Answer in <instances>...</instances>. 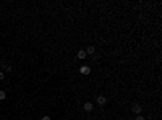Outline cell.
<instances>
[{
    "instance_id": "obj_7",
    "label": "cell",
    "mask_w": 162,
    "mask_h": 120,
    "mask_svg": "<svg viewBox=\"0 0 162 120\" xmlns=\"http://www.w3.org/2000/svg\"><path fill=\"white\" fill-rule=\"evenodd\" d=\"M76 57L80 58V60H83V58H86V52H84V51H78Z\"/></svg>"
},
{
    "instance_id": "obj_11",
    "label": "cell",
    "mask_w": 162,
    "mask_h": 120,
    "mask_svg": "<svg viewBox=\"0 0 162 120\" xmlns=\"http://www.w3.org/2000/svg\"><path fill=\"white\" fill-rule=\"evenodd\" d=\"M41 120H50V117H42Z\"/></svg>"
},
{
    "instance_id": "obj_9",
    "label": "cell",
    "mask_w": 162,
    "mask_h": 120,
    "mask_svg": "<svg viewBox=\"0 0 162 120\" xmlns=\"http://www.w3.org/2000/svg\"><path fill=\"white\" fill-rule=\"evenodd\" d=\"M135 120H144V117L141 115V114H139V115H136V119H135Z\"/></svg>"
},
{
    "instance_id": "obj_1",
    "label": "cell",
    "mask_w": 162,
    "mask_h": 120,
    "mask_svg": "<svg viewBox=\"0 0 162 120\" xmlns=\"http://www.w3.org/2000/svg\"><path fill=\"white\" fill-rule=\"evenodd\" d=\"M131 110H133V114H136V115H139V114H141V110H143V107H141V104H133V107H131Z\"/></svg>"
},
{
    "instance_id": "obj_6",
    "label": "cell",
    "mask_w": 162,
    "mask_h": 120,
    "mask_svg": "<svg viewBox=\"0 0 162 120\" xmlns=\"http://www.w3.org/2000/svg\"><path fill=\"white\" fill-rule=\"evenodd\" d=\"M2 68H3L5 71H12V65H8L7 62H2Z\"/></svg>"
},
{
    "instance_id": "obj_5",
    "label": "cell",
    "mask_w": 162,
    "mask_h": 120,
    "mask_svg": "<svg viewBox=\"0 0 162 120\" xmlns=\"http://www.w3.org/2000/svg\"><path fill=\"white\" fill-rule=\"evenodd\" d=\"M86 55H94V52H96V47L94 46H88V49H86Z\"/></svg>"
},
{
    "instance_id": "obj_4",
    "label": "cell",
    "mask_w": 162,
    "mask_h": 120,
    "mask_svg": "<svg viewBox=\"0 0 162 120\" xmlns=\"http://www.w3.org/2000/svg\"><path fill=\"white\" fill-rule=\"evenodd\" d=\"M83 109H84L86 112H91V110L94 109V104H93V102H86V104L83 105Z\"/></svg>"
},
{
    "instance_id": "obj_8",
    "label": "cell",
    "mask_w": 162,
    "mask_h": 120,
    "mask_svg": "<svg viewBox=\"0 0 162 120\" xmlns=\"http://www.w3.org/2000/svg\"><path fill=\"white\" fill-rule=\"evenodd\" d=\"M5 97H7V93L5 91H0V101H3Z\"/></svg>"
},
{
    "instance_id": "obj_10",
    "label": "cell",
    "mask_w": 162,
    "mask_h": 120,
    "mask_svg": "<svg viewBox=\"0 0 162 120\" xmlns=\"http://www.w3.org/2000/svg\"><path fill=\"white\" fill-rule=\"evenodd\" d=\"M5 78V75H3V71H0V81H2V80H3Z\"/></svg>"
},
{
    "instance_id": "obj_2",
    "label": "cell",
    "mask_w": 162,
    "mask_h": 120,
    "mask_svg": "<svg viewBox=\"0 0 162 120\" xmlns=\"http://www.w3.org/2000/svg\"><path fill=\"white\" fill-rule=\"evenodd\" d=\"M96 102H97L99 105H105V104H107V97H105V96H97Z\"/></svg>"
},
{
    "instance_id": "obj_3",
    "label": "cell",
    "mask_w": 162,
    "mask_h": 120,
    "mask_svg": "<svg viewBox=\"0 0 162 120\" xmlns=\"http://www.w3.org/2000/svg\"><path fill=\"white\" fill-rule=\"evenodd\" d=\"M80 73H81V75H89V73H91V68H89V67H86V65H83V67L80 68Z\"/></svg>"
}]
</instances>
